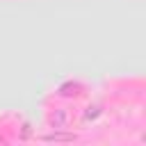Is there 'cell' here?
<instances>
[{
	"instance_id": "obj_2",
	"label": "cell",
	"mask_w": 146,
	"mask_h": 146,
	"mask_svg": "<svg viewBox=\"0 0 146 146\" xmlns=\"http://www.w3.org/2000/svg\"><path fill=\"white\" fill-rule=\"evenodd\" d=\"M41 139H43V141H57V144H62V141H75L78 135H75V132H66V130L62 128V130H52V132L43 135Z\"/></svg>"
},
{
	"instance_id": "obj_3",
	"label": "cell",
	"mask_w": 146,
	"mask_h": 146,
	"mask_svg": "<svg viewBox=\"0 0 146 146\" xmlns=\"http://www.w3.org/2000/svg\"><path fill=\"white\" fill-rule=\"evenodd\" d=\"M59 94L62 96H78L80 94V84L78 82H66V84L59 87Z\"/></svg>"
},
{
	"instance_id": "obj_1",
	"label": "cell",
	"mask_w": 146,
	"mask_h": 146,
	"mask_svg": "<svg viewBox=\"0 0 146 146\" xmlns=\"http://www.w3.org/2000/svg\"><path fill=\"white\" fill-rule=\"evenodd\" d=\"M48 123H50L52 130H62V128H66V125L71 123V112H68L66 107H59V110H55V112L48 116Z\"/></svg>"
},
{
	"instance_id": "obj_4",
	"label": "cell",
	"mask_w": 146,
	"mask_h": 146,
	"mask_svg": "<svg viewBox=\"0 0 146 146\" xmlns=\"http://www.w3.org/2000/svg\"><path fill=\"white\" fill-rule=\"evenodd\" d=\"M100 112H103V110H100V105H94V107H89V110L84 112V121H91V119H96Z\"/></svg>"
}]
</instances>
